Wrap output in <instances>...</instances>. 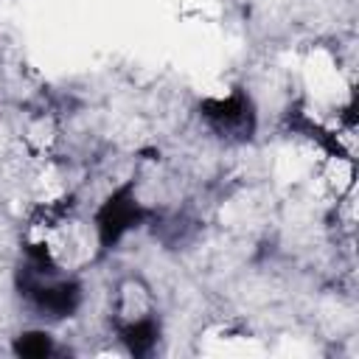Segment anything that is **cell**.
<instances>
[{
  "label": "cell",
  "mask_w": 359,
  "mask_h": 359,
  "mask_svg": "<svg viewBox=\"0 0 359 359\" xmlns=\"http://www.w3.org/2000/svg\"><path fill=\"white\" fill-rule=\"evenodd\" d=\"M149 216V210L135 199V185H123L118 188L98 210L95 216V230H98V244L101 250L115 247L132 227H137L143 219Z\"/></svg>",
  "instance_id": "1"
},
{
  "label": "cell",
  "mask_w": 359,
  "mask_h": 359,
  "mask_svg": "<svg viewBox=\"0 0 359 359\" xmlns=\"http://www.w3.org/2000/svg\"><path fill=\"white\" fill-rule=\"evenodd\" d=\"M202 115L222 137L250 135V129H252V107H250V98L241 93H233V95L216 98V101H205Z\"/></svg>",
  "instance_id": "2"
},
{
  "label": "cell",
  "mask_w": 359,
  "mask_h": 359,
  "mask_svg": "<svg viewBox=\"0 0 359 359\" xmlns=\"http://www.w3.org/2000/svg\"><path fill=\"white\" fill-rule=\"evenodd\" d=\"M14 351L20 356H48V353H53V339L45 331H28V334L17 337Z\"/></svg>",
  "instance_id": "3"
}]
</instances>
